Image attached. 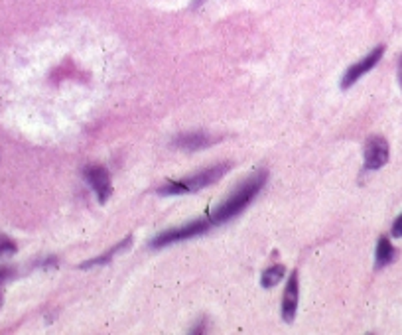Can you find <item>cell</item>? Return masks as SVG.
I'll use <instances>...</instances> for the list:
<instances>
[{
  "label": "cell",
  "mask_w": 402,
  "mask_h": 335,
  "mask_svg": "<svg viewBox=\"0 0 402 335\" xmlns=\"http://www.w3.org/2000/svg\"><path fill=\"white\" fill-rule=\"evenodd\" d=\"M264 184H266V172H263V170L256 172L255 176H251V178L243 181L223 204H219L215 207L213 211H211L209 221H211V223H225V221L235 219L237 215H241L248 205L255 201V197L261 194Z\"/></svg>",
  "instance_id": "6da1fadb"
},
{
  "label": "cell",
  "mask_w": 402,
  "mask_h": 335,
  "mask_svg": "<svg viewBox=\"0 0 402 335\" xmlns=\"http://www.w3.org/2000/svg\"><path fill=\"white\" fill-rule=\"evenodd\" d=\"M229 172V164H217V166H211V168H206L201 172L194 174L189 178H184V180L178 181H170L162 188L158 189L160 196H181V194H194V191H199V189L211 186L215 181H219Z\"/></svg>",
  "instance_id": "7a4b0ae2"
},
{
  "label": "cell",
  "mask_w": 402,
  "mask_h": 335,
  "mask_svg": "<svg viewBox=\"0 0 402 335\" xmlns=\"http://www.w3.org/2000/svg\"><path fill=\"white\" fill-rule=\"evenodd\" d=\"M209 227H211V221L209 219L189 221L188 225H184V227H176V229L164 231V233L156 235V237L150 241V246L152 249H164V246L174 245V243L188 241V239H194L197 235H203Z\"/></svg>",
  "instance_id": "3957f363"
},
{
  "label": "cell",
  "mask_w": 402,
  "mask_h": 335,
  "mask_svg": "<svg viewBox=\"0 0 402 335\" xmlns=\"http://www.w3.org/2000/svg\"><path fill=\"white\" fill-rule=\"evenodd\" d=\"M383 54H385V46H377V48L373 49V51H369L361 61H357V64H353V66L349 67V69L345 71L343 77H341V89H349L351 85H355V83L361 79L363 75L369 74L371 69L381 61Z\"/></svg>",
  "instance_id": "277c9868"
},
{
  "label": "cell",
  "mask_w": 402,
  "mask_h": 335,
  "mask_svg": "<svg viewBox=\"0 0 402 335\" xmlns=\"http://www.w3.org/2000/svg\"><path fill=\"white\" fill-rule=\"evenodd\" d=\"M83 176H85L91 189L95 191L99 204H105L111 197V194H113V181H111V176H109L107 170L103 166H87L83 170Z\"/></svg>",
  "instance_id": "5b68a950"
},
{
  "label": "cell",
  "mask_w": 402,
  "mask_h": 335,
  "mask_svg": "<svg viewBox=\"0 0 402 335\" xmlns=\"http://www.w3.org/2000/svg\"><path fill=\"white\" fill-rule=\"evenodd\" d=\"M388 162V142L383 136H371L365 144V170H378Z\"/></svg>",
  "instance_id": "8992f818"
},
{
  "label": "cell",
  "mask_w": 402,
  "mask_h": 335,
  "mask_svg": "<svg viewBox=\"0 0 402 335\" xmlns=\"http://www.w3.org/2000/svg\"><path fill=\"white\" fill-rule=\"evenodd\" d=\"M298 294H300V284H298V274H292L288 280L286 290H284V298H282V318L286 319L288 324L294 321L296 311H298Z\"/></svg>",
  "instance_id": "52a82bcc"
},
{
  "label": "cell",
  "mask_w": 402,
  "mask_h": 335,
  "mask_svg": "<svg viewBox=\"0 0 402 335\" xmlns=\"http://www.w3.org/2000/svg\"><path fill=\"white\" fill-rule=\"evenodd\" d=\"M215 142V139L211 134H207V132H188V134H181L176 139V146L181 148V150H186V152H197V150H201V148H207L211 146Z\"/></svg>",
  "instance_id": "ba28073f"
},
{
  "label": "cell",
  "mask_w": 402,
  "mask_h": 335,
  "mask_svg": "<svg viewBox=\"0 0 402 335\" xmlns=\"http://www.w3.org/2000/svg\"><path fill=\"white\" fill-rule=\"evenodd\" d=\"M394 259H396V251L391 245V241L386 237L378 239L377 251H375V264H377V269H383L386 264H391Z\"/></svg>",
  "instance_id": "9c48e42d"
},
{
  "label": "cell",
  "mask_w": 402,
  "mask_h": 335,
  "mask_svg": "<svg viewBox=\"0 0 402 335\" xmlns=\"http://www.w3.org/2000/svg\"><path fill=\"white\" fill-rule=\"evenodd\" d=\"M131 241H132L131 237H126V241H123V243H119V245H116L115 249H111L109 253L101 254V256H97V259H93V261L83 262L81 269H91V266H95V264H107V262L113 261V256H115V254L119 253V251H124L126 246L131 245Z\"/></svg>",
  "instance_id": "30bf717a"
},
{
  "label": "cell",
  "mask_w": 402,
  "mask_h": 335,
  "mask_svg": "<svg viewBox=\"0 0 402 335\" xmlns=\"http://www.w3.org/2000/svg\"><path fill=\"white\" fill-rule=\"evenodd\" d=\"M284 266H280V264H274V266H271V269H266L263 272V278H261V284H263L264 288H272L278 284L280 280L284 278Z\"/></svg>",
  "instance_id": "8fae6325"
},
{
  "label": "cell",
  "mask_w": 402,
  "mask_h": 335,
  "mask_svg": "<svg viewBox=\"0 0 402 335\" xmlns=\"http://www.w3.org/2000/svg\"><path fill=\"white\" fill-rule=\"evenodd\" d=\"M16 253V243L10 241L6 235H0V259L4 256H10V254Z\"/></svg>",
  "instance_id": "7c38bea8"
},
{
  "label": "cell",
  "mask_w": 402,
  "mask_h": 335,
  "mask_svg": "<svg viewBox=\"0 0 402 335\" xmlns=\"http://www.w3.org/2000/svg\"><path fill=\"white\" fill-rule=\"evenodd\" d=\"M14 276H16V270L10 269V266H0V286H2L4 282L12 280Z\"/></svg>",
  "instance_id": "4fadbf2b"
},
{
  "label": "cell",
  "mask_w": 402,
  "mask_h": 335,
  "mask_svg": "<svg viewBox=\"0 0 402 335\" xmlns=\"http://www.w3.org/2000/svg\"><path fill=\"white\" fill-rule=\"evenodd\" d=\"M393 237H402V213L396 217V221H394Z\"/></svg>",
  "instance_id": "5bb4252c"
},
{
  "label": "cell",
  "mask_w": 402,
  "mask_h": 335,
  "mask_svg": "<svg viewBox=\"0 0 402 335\" xmlns=\"http://www.w3.org/2000/svg\"><path fill=\"white\" fill-rule=\"evenodd\" d=\"M398 81H401V87H402V56H401V61H398Z\"/></svg>",
  "instance_id": "9a60e30c"
},
{
  "label": "cell",
  "mask_w": 402,
  "mask_h": 335,
  "mask_svg": "<svg viewBox=\"0 0 402 335\" xmlns=\"http://www.w3.org/2000/svg\"><path fill=\"white\" fill-rule=\"evenodd\" d=\"M203 2H206V0H196V4H194V6H199V4H203Z\"/></svg>",
  "instance_id": "2e32d148"
},
{
  "label": "cell",
  "mask_w": 402,
  "mask_h": 335,
  "mask_svg": "<svg viewBox=\"0 0 402 335\" xmlns=\"http://www.w3.org/2000/svg\"><path fill=\"white\" fill-rule=\"evenodd\" d=\"M0 306H2V296H0Z\"/></svg>",
  "instance_id": "e0dca14e"
}]
</instances>
